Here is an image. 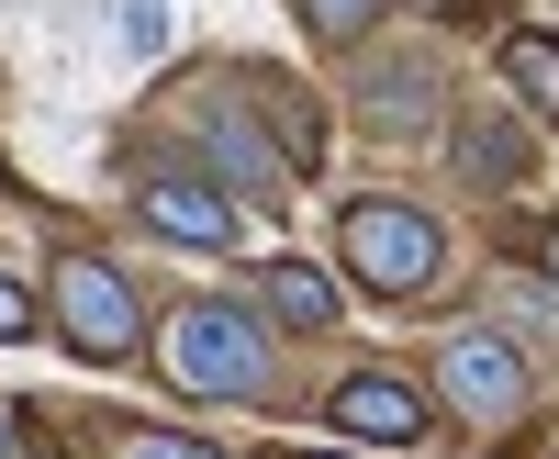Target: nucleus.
I'll list each match as a JSON object with an SVG mask.
<instances>
[{"label":"nucleus","instance_id":"nucleus-1","mask_svg":"<svg viewBox=\"0 0 559 459\" xmlns=\"http://www.w3.org/2000/svg\"><path fill=\"white\" fill-rule=\"evenodd\" d=\"M157 348H168V381L202 392V403H247V392L269 381V337L247 326L236 303H179Z\"/></svg>","mask_w":559,"mask_h":459},{"label":"nucleus","instance_id":"nucleus-2","mask_svg":"<svg viewBox=\"0 0 559 459\" xmlns=\"http://www.w3.org/2000/svg\"><path fill=\"white\" fill-rule=\"evenodd\" d=\"M336 247H347V269L369 292H426L437 281V224L426 213H403V202H347V224H336Z\"/></svg>","mask_w":559,"mask_h":459},{"label":"nucleus","instance_id":"nucleus-3","mask_svg":"<svg viewBox=\"0 0 559 459\" xmlns=\"http://www.w3.org/2000/svg\"><path fill=\"white\" fill-rule=\"evenodd\" d=\"M57 326L79 337V358H134L146 314H134L123 269H102V258H68V269H57Z\"/></svg>","mask_w":559,"mask_h":459},{"label":"nucleus","instance_id":"nucleus-4","mask_svg":"<svg viewBox=\"0 0 559 459\" xmlns=\"http://www.w3.org/2000/svg\"><path fill=\"white\" fill-rule=\"evenodd\" d=\"M448 403H459V415H481V426H503V415H515V403H526V358L515 348H503V337H448Z\"/></svg>","mask_w":559,"mask_h":459},{"label":"nucleus","instance_id":"nucleus-5","mask_svg":"<svg viewBox=\"0 0 559 459\" xmlns=\"http://www.w3.org/2000/svg\"><path fill=\"white\" fill-rule=\"evenodd\" d=\"M146 224L179 236V247H236V202L202 191L191 168H157V179H146Z\"/></svg>","mask_w":559,"mask_h":459},{"label":"nucleus","instance_id":"nucleus-6","mask_svg":"<svg viewBox=\"0 0 559 459\" xmlns=\"http://www.w3.org/2000/svg\"><path fill=\"white\" fill-rule=\"evenodd\" d=\"M336 426H347V437L403 448V437H426V403H414L403 381H381V370H369V381H347V392H336Z\"/></svg>","mask_w":559,"mask_h":459},{"label":"nucleus","instance_id":"nucleus-7","mask_svg":"<svg viewBox=\"0 0 559 459\" xmlns=\"http://www.w3.org/2000/svg\"><path fill=\"white\" fill-rule=\"evenodd\" d=\"M202 146L224 157V179H236V191H280V157L247 134V113H236V102H202Z\"/></svg>","mask_w":559,"mask_h":459},{"label":"nucleus","instance_id":"nucleus-8","mask_svg":"<svg viewBox=\"0 0 559 459\" xmlns=\"http://www.w3.org/2000/svg\"><path fill=\"white\" fill-rule=\"evenodd\" d=\"M503 79H515V102L537 123H559V34H515L503 45Z\"/></svg>","mask_w":559,"mask_h":459},{"label":"nucleus","instance_id":"nucleus-9","mask_svg":"<svg viewBox=\"0 0 559 459\" xmlns=\"http://www.w3.org/2000/svg\"><path fill=\"white\" fill-rule=\"evenodd\" d=\"M269 314H280V326H336V281L302 269V258H280L269 269Z\"/></svg>","mask_w":559,"mask_h":459},{"label":"nucleus","instance_id":"nucleus-10","mask_svg":"<svg viewBox=\"0 0 559 459\" xmlns=\"http://www.w3.org/2000/svg\"><path fill=\"white\" fill-rule=\"evenodd\" d=\"M459 157H471L481 179H526V146H515L503 123H471V134H459Z\"/></svg>","mask_w":559,"mask_h":459},{"label":"nucleus","instance_id":"nucleus-11","mask_svg":"<svg viewBox=\"0 0 559 459\" xmlns=\"http://www.w3.org/2000/svg\"><path fill=\"white\" fill-rule=\"evenodd\" d=\"M313 12V34H336V45H358L369 23H381V0H302Z\"/></svg>","mask_w":559,"mask_h":459},{"label":"nucleus","instance_id":"nucleus-12","mask_svg":"<svg viewBox=\"0 0 559 459\" xmlns=\"http://www.w3.org/2000/svg\"><path fill=\"white\" fill-rule=\"evenodd\" d=\"M123 45H134V57H157V45H168V0H123Z\"/></svg>","mask_w":559,"mask_h":459},{"label":"nucleus","instance_id":"nucleus-13","mask_svg":"<svg viewBox=\"0 0 559 459\" xmlns=\"http://www.w3.org/2000/svg\"><path fill=\"white\" fill-rule=\"evenodd\" d=\"M123 459H224V448H202V437H134Z\"/></svg>","mask_w":559,"mask_h":459},{"label":"nucleus","instance_id":"nucleus-14","mask_svg":"<svg viewBox=\"0 0 559 459\" xmlns=\"http://www.w3.org/2000/svg\"><path fill=\"white\" fill-rule=\"evenodd\" d=\"M23 326H34V292L12 281V269H0V337H23Z\"/></svg>","mask_w":559,"mask_h":459},{"label":"nucleus","instance_id":"nucleus-15","mask_svg":"<svg viewBox=\"0 0 559 459\" xmlns=\"http://www.w3.org/2000/svg\"><path fill=\"white\" fill-rule=\"evenodd\" d=\"M537 258H548V281H559V224H548V236H537Z\"/></svg>","mask_w":559,"mask_h":459},{"label":"nucleus","instance_id":"nucleus-16","mask_svg":"<svg viewBox=\"0 0 559 459\" xmlns=\"http://www.w3.org/2000/svg\"><path fill=\"white\" fill-rule=\"evenodd\" d=\"M0 459H12V415H0Z\"/></svg>","mask_w":559,"mask_h":459},{"label":"nucleus","instance_id":"nucleus-17","mask_svg":"<svg viewBox=\"0 0 559 459\" xmlns=\"http://www.w3.org/2000/svg\"><path fill=\"white\" fill-rule=\"evenodd\" d=\"M302 459H313V448H302Z\"/></svg>","mask_w":559,"mask_h":459}]
</instances>
